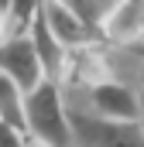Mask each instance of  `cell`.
I'll return each mask as SVG.
<instances>
[{
	"instance_id": "obj_7",
	"label": "cell",
	"mask_w": 144,
	"mask_h": 147,
	"mask_svg": "<svg viewBox=\"0 0 144 147\" xmlns=\"http://www.w3.org/2000/svg\"><path fill=\"white\" fill-rule=\"evenodd\" d=\"M62 7H69L72 14L86 24V28H93L96 34H100V28H103V21H107V14L113 10V3L117 0H58Z\"/></svg>"
},
{
	"instance_id": "obj_11",
	"label": "cell",
	"mask_w": 144,
	"mask_h": 147,
	"mask_svg": "<svg viewBox=\"0 0 144 147\" xmlns=\"http://www.w3.org/2000/svg\"><path fill=\"white\" fill-rule=\"evenodd\" d=\"M141 103H144V86H141Z\"/></svg>"
},
{
	"instance_id": "obj_3",
	"label": "cell",
	"mask_w": 144,
	"mask_h": 147,
	"mask_svg": "<svg viewBox=\"0 0 144 147\" xmlns=\"http://www.w3.org/2000/svg\"><path fill=\"white\" fill-rule=\"evenodd\" d=\"M0 72L7 79H14L21 86V92L35 89L38 82L45 79V69H41V58H38L35 45L28 34H14L3 48H0Z\"/></svg>"
},
{
	"instance_id": "obj_4",
	"label": "cell",
	"mask_w": 144,
	"mask_h": 147,
	"mask_svg": "<svg viewBox=\"0 0 144 147\" xmlns=\"http://www.w3.org/2000/svg\"><path fill=\"white\" fill-rule=\"evenodd\" d=\"M100 41L144 45V0H117L100 28Z\"/></svg>"
},
{
	"instance_id": "obj_2",
	"label": "cell",
	"mask_w": 144,
	"mask_h": 147,
	"mask_svg": "<svg viewBox=\"0 0 144 147\" xmlns=\"http://www.w3.org/2000/svg\"><path fill=\"white\" fill-rule=\"evenodd\" d=\"M24 127L52 147H72L69 113H65V96L62 86L52 79H41L35 89L24 92Z\"/></svg>"
},
{
	"instance_id": "obj_5",
	"label": "cell",
	"mask_w": 144,
	"mask_h": 147,
	"mask_svg": "<svg viewBox=\"0 0 144 147\" xmlns=\"http://www.w3.org/2000/svg\"><path fill=\"white\" fill-rule=\"evenodd\" d=\"M41 17H45V24H48V31L58 38L65 48H82V45H93V41H100V34L93 31V28H86L75 14H72L69 7H62L58 0H41Z\"/></svg>"
},
{
	"instance_id": "obj_6",
	"label": "cell",
	"mask_w": 144,
	"mask_h": 147,
	"mask_svg": "<svg viewBox=\"0 0 144 147\" xmlns=\"http://www.w3.org/2000/svg\"><path fill=\"white\" fill-rule=\"evenodd\" d=\"M0 120L10 123V127L28 130L24 127V92H21V86L14 79H7L3 72H0Z\"/></svg>"
},
{
	"instance_id": "obj_9",
	"label": "cell",
	"mask_w": 144,
	"mask_h": 147,
	"mask_svg": "<svg viewBox=\"0 0 144 147\" xmlns=\"http://www.w3.org/2000/svg\"><path fill=\"white\" fill-rule=\"evenodd\" d=\"M24 137H28V130L10 127V123L0 120V147H24Z\"/></svg>"
},
{
	"instance_id": "obj_8",
	"label": "cell",
	"mask_w": 144,
	"mask_h": 147,
	"mask_svg": "<svg viewBox=\"0 0 144 147\" xmlns=\"http://www.w3.org/2000/svg\"><path fill=\"white\" fill-rule=\"evenodd\" d=\"M7 10H10V21H14L17 34H28L31 21H35L38 10H41V0H7Z\"/></svg>"
},
{
	"instance_id": "obj_10",
	"label": "cell",
	"mask_w": 144,
	"mask_h": 147,
	"mask_svg": "<svg viewBox=\"0 0 144 147\" xmlns=\"http://www.w3.org/2000/svg\"><path fill=\"white\" fill-rule=\"evenodd\" d=\"M17 34V28H14V21H10V10H7V0H0V48L10 41V38Z\"/></svg>"
},
{
	"instance_id": "obj_1",
	"label": "cell",
	"mask_w": 144,
	"mask_h": 147,
	"mask_svg": "<svg viewBox=\"0 0 144 147\" xmlns=\"http://www.w3.org/2000/svg\"><path fill=\"white\" fill-rule=\"evenodd\" d=\"M65 113H69L72 147H144L141 120L100 116V113H93L89 106H82L79 99H69V96H65Z\"/></svg>"
},
{
	"instance_id": "obj_12",
	"label": "cell",
	"mask_w": 144,
	"mask_h": 147,
	"mask_svg": "<svg viewBox=\"0 0 144 147\" xmlns=\"http://www.w3.org/2000/svg\"><path fill=\"white\" fill-rule=\"evenodd\" d=\"M141 127H144V113H141Z\"/></svg>"
}]
</instances>
